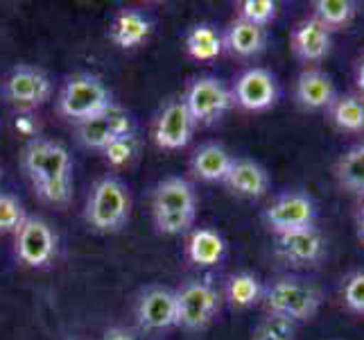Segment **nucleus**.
<instances>
[{"label": "nucleus", "instance_id": "1", "mask_svg": "<svg viewBox=\"0 0 364 340\" xmlns=\"http://www.w3.org/2000/svg\"><path fill=\"white\" fill-rule=\"evenodd\" d=\"M21 168L43 202L64 207L73 195V157L53 138L32 136L21 153Z\"/></svg>", "mask_w": 364, "mask_h": 340}, {"label": "nucleus", "instance_id": "2", "mask_svg": "<svg viewBox=\"0 0 364 340\" xmlns=\"http://www.w3.org/2000/svg\"><path fill=\"white\" fill-rule=\"evenodd\" d=\"M260 304L267 313L283 316L294 324H304L319 316L323 306V291L306 277L283 274L265 284Z\"/></svg>", "mask_w": 364, "mask_h": 340}, {"label": "nucleus", "instance_id": "3", "mask_svg": "<svg viewBox=\"0 0 364 340\" xmlns=\"http://www.w3.org/2000/svg\"><path fill=\"white\" fill-rule=\"evenodd\" d=\"M197 218L195 186L183 177L161 180L152 191V220L163 236H181L191 232Z\"/></svg>", "mask_w": 364, "mask_h": 340}, {"label": "nucleus", "instance_id": "4", "mask_svg": "<svg viewBox=\"0 0 364 340\" xmlns=\"http://www.w3.org/2000/svg\"><path fill=\"white\" fill-rule=\"evenodd\" d=\"M84 218L91 230L102 234H116L127 227L132 218V195L127 184L116 175L100 177L86 197Z\"/></svg>", "mask_w": 364, "mask_h": 340}, {"label": "nucleus", "instance_id": "5", "mask_svg": "<svg viewBox=\"0 0 364 340\" xmlns=\"http://www.w3.org/2000/svg\"><path fill=\"white\" fill-rule=\"evenodd\" d=\"M114 105L109 86L93 73H75L64 82L57 96V113L73 125L91 120Z\"/></svg>", "mask_w": 364, "mask_h": 340}, {"label": "nucleus", "instance_id": "6", "mask_svg": "<svg viewBox=\"0 0 364 340\" xmlns=\"http://www.w3.org/2000/svg\"><path fill=\"white\" fill-rule=\"evenodd\" d=\"M177 326L186 331H202L215 322L222 309V293L210 279H188L177 291Z\"/></svg>", "mask_w": 364, "mask_h": 340}, {"label": "nucleus", "instance_id": "7", "mask_svg": "<svg viewBox=\"0 0 364 340\" xmlns=\"http://www.w3.org/2000/svg\"><path fill=\"white\" fill-rule=\"evenodd\" d=\"M0 93H3L9 107L28 113L43 107L50 100V96H53V80L39 66L16 64L14 68L7 71L3 82H0Z\"/></svg>", "mask_w": 364, "mask_h": 340}, {"label": "nucleus", "instance_id": "8", "mask_svg": "<svg viewBox=\"0 0 364 340\" xmlns=\"http://www.w3.org/2000/svg\"><path fill=\"white\" fill-rule=\"evenodd\" d=\"M319 218L317 200L306 191H285L276 195L262 211V222L274 236L315 227Z\"/></svg>", "mask_w": 364, "mask_h": 340}, {"label": "nucleus", "instance_id": "9", "mask_svg": "<svg viewBox=\"0 0 364 340\" xmlns=\"http://www.w3.org/2000/svg\"><path fill=\"white\" fill-rule=\"evenodd\" d=\"M186 109L191 111L195 125H213L233 107L231 86L224 84L220 78L202 75L188 82L181 96Z\"/></svg>", "mask_w": 364, "mask_h": 340}, {"label": "nucleus", "instance_id": "10", "mask_svg": "<svg viewBox=\"0 0 364 340\" xmlns=\"http://www.w3.org/2000/svg\"><path fill=\"white\" fill-rule=\"evenodd\" d=\"M14 254L28 268H46L57 257V234L41 216H28L14 234Z\"/></svg>", "mask_w": 364, "mask_h": 340}, {"label": "nucleus", "instance_id": "11", "mask_svg": "<svg viewBox=\"0 0 364 340\" xmlns=\"http://www.w3.org/2000/svg\"><path fill=\"white\" fill-rule=\"evenodd\" d=\"M326 249H328L326 238L317 225L283 236H274V257L294 270L317 268L326 259Z\"/></svg>", "mask_w": 364, "mask_h": 340}, {"label": "nucleus", "instance_id": "12", "mask_svg": "<svg viewBox=\"0 0 364 340\" xmlns=\"http://www.w3.org/2000/svg\"><path fill=\"white\" fill-rule=\"evenodd\" d=\"M233 107L245 111H267L281 98V86L276 75L262 66H251L235 78L231 86Z\"/></svg>", "mask_w": 364, "mask_h": 340}, {"label": "nucleus", "instance_id": "13", "mask_svg": "<svg viewBox=\"0 0 364 340\" xmlns=\"http://www.w3.org/2000/svg\"><path fill=\"white\" fill-rule=\"evenodd\" d=\"M136 132V125L132 113L120 107V105H111L102 113H97L91 120H86L82 125H75V136H77L80 145L89 148V150H102L114 143L116 138Z\"/></svg>", "mask_w": 364, "mask_h": 340}, {"label": "nucleus", "instance_id": "14", "mask_svg": "<svg viewBox=\"0 0 364 340\" xmlns=\"http://www.w3.org/2000/svg\"><path fill=\"white\" fill-rule=\"evenodd\" d=\"M197 125L181 98L168 100L154 118V143L161 150H183L193 141Z\"/></svg>", "mask_w": 364, "mask_h": 340}, {"label": "nucleus", "instance_id": "15", "mask_svg": "<svg viewBox=\"0 0 364 340\" xmlns=\"http://www.w3.org/2000/svg\"><path fill=\"white\" fill-rule=\"evenodd\" d=\"M136 320L145 331H166L177 326V297L172 288H145L136 299Z\"/></svg>", "mask_w": 364, "mask_h": 340}, {"label": "nucleus", "instance_id": "16", "mask_svg": "<svg viewBox=\"0 0 364 340\" xmlns=\"http://www.w3.org/2000/svg\"><path fill=\"white\" fill-rule=\"evenodd\" d=\"M337 86L331 73L321 68H304L294 80V103L304 111H328L335 103Z\"/></svg>", "mask_w": 364, "mask_h": 340}, {"label": "nucleus", "instance_id": "17", "mask_svg": "<svg viewBox=\"0 0 364 340\" xmlns=\"http://www.w3.org/2000/svg\"><path fill=\"white\" fill-rule=\"evenodd\" d=\"M290 48L304 64H319L333 50V32L326 30L315 16L304 19L292 28Z\"/></svg>", "mask_w": 364, "mask_h": 340}, {"label": "nucleus", "instance_id": "18", "mask_svg": "<svg viewBox=\"0 0 364 340\" xmlns=\"http://www.w3.org/2000/svg\"><path fill=\"white\" fill-rule=\"evenodd\" d=\"M269 172L262 163L254 159H237L233 161V166L224 180V186L229 191L242 200H260L269 193Z\"/></svg>", "mask_w": 364, "mask_h": 340}, {"label": "nucleus", "instance_id": "19", "mask_svg": "<svg viewBox=\"0 0 364 340\" xmlns=\"http://www.w3.org/2000/svg\"><path fill=\"white\" fill-rule=\"evenodd\" d=\"M154 30V21L147 11L138 7H124L109 25V39L122 50H134L143 46Z\"/></svg>", "mask_w": 364, "mask_h": 340}, {"label": "nucleus", "instance_id": "20", "mask_svg": "<svg viewBox=\"0 0 364 340\" xmlns=\"http://www.w3.org/2000/svg\"><path fill=\"white\" fill-rule=\"evenodd\" d=\"M222 41H224V53H229L233 57L240 59L258 57L267 48V30L235 16L222 30Z\"/></svg>", "mask_w": 364, "mask_h": 340}, {"label": "nucleus", "instance_id": "21", "mask_svg": "<svg viewBox=\"0 0 364 340\" xmlns=\"http://www.w3.org/2000/svg\"><path fill=\"white\" fill-rule=\"evenodd\" d=\"M235 157L222 143H204L199 145L191 157V172L202 182H222L233 166Z\"/></svg>", "mask_w": 364, "mask_h": 340}, {"label": "nucleus", "instance_id": "22", "mask_svg": "<svg viewBox=\"0 0 364 340\" xmlns=\"http://www.w3.org/2000/svg\"><path fill=\"white\" fill-rule=\"evenodd\" d=\"M186 254L193 266L213 268L227 257V241H224V236L220 232L210 230V227H199L188 238Z\"/></svg>", "mask_w": 364, "mask_h": 340}, {"label": "nucleus", "instance_id": "23", "mask_svg": "<svg viewBox=\"0 0 364 340\" xmlns=\"http://www.w3.org/2000/svg\"><path fill=\"white\" fill-rule=\"evenodd\" d=\"M186 53L195 61H215L224 53L222 30L213 23H197L186 34Z\"/></svg>", "mask_w": 364, "mask_h": 340}, {"label": "nucleus", "instance_id": "24", "mask_svg": "<svg viewBox=\"0 0 364 340\" xmlns=\"http://www.w3.org/2000/svg\"><path fill=\"white\" fill-rule=\"evenodd\" d=\"M262 291H265V282H260V277L242 270V272H233L227 286H224V297L233 306V309H254L256 304L262 302Z\"/></svg>", "mask_w": 364, "mask_h": 340}, {"label": "nucleus", "instance_id": "25", "mask_svg": "<svg viewBox=\"0 0 364 340\" xmlns=\"http://www.w3.org/2000/svg\"><path fill=\"white\" fill-rule=\"evenodd\" d=\"M328 116L340 132L364 134V98L355 93L337 96L328 109Z\"/></svg>", "mask_w": 364, "mask_h": 340}, {"label": "nucleus", "instance_id": "26", "mask_svg": "<svg viewBox=\"0 0 364 340\" xmlns=\"http://www.w3.org/2000/svg\"><path fill=\"white\" fill-rule=\"evenodd\" d=\"M335 177L346 191L355 195H364V138L353 148H348L346 153L337 159Z\"/></svg>", "mask_w": 364, "mask_h": 340}, {"label": "nucleus", "instance_id": "27", "mask_svg": "<svg viewBox=\"0 0 364 340\" xmlns=\"http://www.w3.org/2000/svg\"><path fill=\"white\" fill-rule=\"evenodd\" d=\"M312 7H315L312 16L331 32L348 28L358 14V5L353 0H315Z\"/></svg>", "mask_w": 364, "mask_h": 340}, {"label": "nucleus", "instance_id": "28", "mask_svg": "<svg viewBox=\"0 0 364 340\" xmlns=\"http://www.w3.org/2000/svg\"><path fill=\"white\" fill-rule=\"evenodd\" d=\"M296 326L292 320L283 316H274V313H265L258 324L254 326V340H296Z\"/></svg>", "mask_w": 364, "mask_h": 340}, {"label": "nucleus", "instance_id": "29", "mask_svg": "<svg viewBox=\"0 0 364 340\" xmlns=\"http://www.w3.org/2000/svg\"><path fill=\"white\" fill-rule=\"evenodd\" d=\"M279 16V5L274 0H242L237 3V19L254 23L258 28H269Z\"/></svg>", "mask_w": 364, "mask_h": 340}, {"label": "nucleus", "instance_id": "30", "mask_svg": "<svg viewBox=\"0 0 364 340\" xmlns=\"http://www.w3.org/2000/svg\"><path fill=\"white\" fill-rule=\"evenodd\" d=\"M340 297L348 313L364 318V270H353L344 277L340 286Z\"/></svg>", "mask_w": 364, "mask_h": 340}, {"label": "nucleus", "instance_id": "31", "mask_svg": "<svg viewBox=\"0 0 364 340\" xmlns=\"http://www.w3.org/2000/svg\"><path fill=\"white\" fill-rule=\"evenodd\" d=\"M136 155H138V136H136V132L116 138L114 143H109L102 150V157H105V161L109 163L111 168L129 166V163L136 159Z\"/></svg>", "mask_w": 364, "mask_h": 340}, {"label": "nucleus", "instance_id": "32", "mask_svg": "<svg viewBox=\"0 0 364 340\" xmlns=\"http://www.w3.org/2000/svg\"><path fill=\"white\" fill-rule=\"evenodd\" d=\"M28 218L23 202L11 193H0V234H16Z\"/></svg>", "mask_w": 364, "mask_h": 340}, {"label": "nucleus", "instance_id": "33", "mask_svg": "<svg viewBox=\"0 0 364 340\" xmlns=\"http://www.w3.org/2000/svg\"><path fill=\"white\" fill-rule=\"evenodd\" d=\"M102 340H138V338L127 326H111V329L105 331Z\"/></svg>", "mask_w": 364, "mask_h": 340}, {"label": "nucleus", "instance_id": "34", "mask_svg": "<svg viewBox=\"0 0 364 340\" xmlns=\"http://www.w3.org/2000/svg\"><path fill=\"white\" fill-rule=\"evenodd\" d=\"M355 227H358V238H360V243L364 245V195H360V202H358Z\"/></svg>", "mask_w": 364, "mask_h": 340}, {"label": "nucleus", "instance_id": "35", "mask_svg": "<svg viewBox=\"0 0 364 340\" xmlns=\"http://www.w3.org/2000/svg\"><path fill=\"white\" fill-rule=\"evenodd\" d=\"M358 89L364 93V59H362V64L358 68Z\"/></svg>", "mask_w": 364, "mask_h": 340}, {"label": "nucleus", "instance_id": "36", "mask_svg": "<svg viewBox=\"0 0 364 340\" xmlns=\"http://www.w3.org/2000/svg\"><path fill=\"white\" fill-rule=\"evenodd\" d=\"M0 177H3V168H0Z\"/></svg>", "mask_w": 364, "mask_h": 340}]
</instances>
